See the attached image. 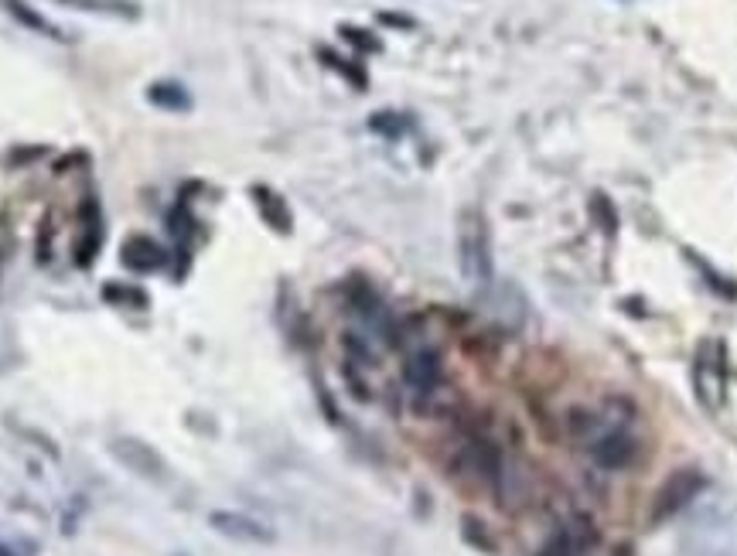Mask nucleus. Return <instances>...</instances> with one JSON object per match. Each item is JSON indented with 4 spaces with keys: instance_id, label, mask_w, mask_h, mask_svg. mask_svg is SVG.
Returning a JSON list of instances; mask_svg holds the SVG:
<instances>
[{
    "instance_id": "obj_1",
    "label": "nucleus",
    "mask_w": 737,
    "mask_h": 556,
    "mask_svg": "<svg viewBox=\"0 0 737 556\" xmlns=\"http://www.w3.org/2000/svg\"><path fill=\"white\" fill-rule=\"evenodd\" d=\"M458 260L465 280H471V284H488V277H492V256H488V232L478 212L465 215V226H461V239H458Z\"/></svg>"
},
{
    "instance_id": "obj_2",
    "label": "nucleus",
    "mask_w": 737,
    "mask_h": 556,
    "mask_svg": "<svg viewBox=\"0 0 737 556\" xmlns=\"http://www.w3.org/2000/svg\"><path fill=\"white\" fill-rule=\"evenodd\" d=\"M110 454L123 464V468H130L140 478L161 481L168 475V464H164L161 454H157L151 444L137 441V437H117V441H110Z\"/></svg>"
},
{
    "instance_id": "obj_3",
    "label": "nucleus",
    "mask_w": 737,
    "mask_h": 556,
    "mask_svg": "<svg viewBox=\"0 0 737 556\" xmlns=\"http://www.w3.org/2000/svg\"><path fill=\"white\" fill-rule=\"evenodd\" d=\"M700 488H703V475H700V471H693V468L676 471V475L659 488L656 509H652V519H669V516H676V512H683L686 505H690L700 495Z\"/></svg>"
},
{
    "instance_id": "obj_4",
    "label": "nucleus",
    "mask_w": 737,
    "mask_h": 556,
    "mask_svg": "<svg viewBox=\"0 0 737 556\" xmlns=\"http://www.w3.org/2000/svg\"><path fill=\"white\" fill-rule=\"evenodd\" d=\"M591 458L598 461V468L618 471L635 458V437H628L625 430H598L591 437Z\"/></svg>"
},
{
    "instance_id": "obj_5",
    "label": "nucleus",
    "mask_w": 737,
    "mask_h": 556,
    "mask_svg": "<svg viewBox=\"0 0 737 556\" xmlns=\"http://www.w3.org/2000/svg\"><path fill=\"white\" fill-rule=\"evenodd\" d=\"M441 372H444V362H441V352H434V348H420V352H413L407 365H403V379H407V386L417 396L434 393L437 383H441Z\"/></svg>"
},
{
    "instance_id": "obj_6",
    "label": "nucleus",
    "mask_w": 737,
    "mask_h": 556,
    "mask_svg": "<svg viewBox=\"0 0 737 556\" xmlns=\"http://www.w3.org/2000/svg\"><path fill=\"white\" fill-rule=\"evenodd\" d=\"M209 526L215 529V533H222L229 539H239V543H260V546L273 543V529L263 526L260 519L239 516V512H212Z\"/></svg>"
},
{
    "instance_id": "obj_7",
    "label": "nucleus",
    "mask_w": 737,
    "mask_h": 556,
    "mask_svg": "<svg viewBox=\"0 0 737 556\" xmlns=\"http://www.w3.org/2000/svg\"><path fill=\"white\" fill-rule=\"evenodd\" d=\"M123 263L137 273H154L157 267H164V250L151 236H130L123 243Z\"/></svg>"
},
{
    "instance_id": "obj_8",
    "label": "nucleus",
    "mask_w": 737,
    "mask_h": 556,
    "mask_svg": "<svg viewBox=\"0 0 737 556\" xmlns=\"http://www.w3.org/2000/svg\"><path fill=\"white\" fill-rule=\"evenodd\" d=\"M103 243V226H99V209H96V198H86L82 202V243H79V267H89L93 256Z\"/></svg>"
},
{
    "instance_id": "obj_9",
    "label": "nucleus",
    "mask_w": 737,
    "mask_h": 556,
    "mask_svg": "<svg viewBox=\"0 0 737 556\" xmlns=\"http://www.w3.org/2000/svg\"><path fill=\"white\" fill-rule=\"evenodd\" d=\"M55 4L76 7V11H89V14H113V18H123V21L140 18L137 0H55Z\"/></svg>"
},
{
    "instance_id": "obj_10",
    "label": "nucleus",
    "mask_w": 737,
    "mask_h": 556,
    "mask_svg": "<svg viewBox=\"0 0 737 556\" xmlns=\"http://www.w3.org/2000/svg\"><path fill=\"white\" fill-rule=\"evenodd\" d=\"M0 4H4V11L11 14L14 21H21L24 28H31V31H38V35H45V38H55V41H65V35L59 28H55L52 21L48 18H41V14L35 11V7L28 4V0H0Z\"/></svg>"
},
{
    "instance_id": "obj_11",
    "label": "nucleus",
    "mask_w": 737,
    "mask_h": 556,
    "mask_svg": "<svg viewBox=\"0 0 737 556\" xmlns=\"http://www.w3.org/2000/svg\"><path fill=\"white\" fill-rule=\"evenodd\" d=\"M147 99H151L154 106H161V110H175V113L192 110V96H188V89L181 86V82H154V86L147 89Z\"/></svg>"
},
{
    "instance_id": "obj_12",
    "label": "nucleus",
    "mask_w": 737,
    "mask_h": 556,
    "mask_svg": "<svg viewBox=\"0 0 737 556\" xmlns=\"http://www.w3.org/2000/svg\"><path fill=\"white\" fill-rule=\"evenodd\" d=\"M253 195H256V205H260V212L267 215V222H270L273 229H280V232L291 229V212H287V205L280 202V195L267 192V188H253Z\"/></svg>"
},
{
    "instance_id": "obj_13",
    "label": "nucleus",
    "mask_w": 737,
    "mask_h": 556,
    "mask_svg": "<svg viewBox=\"0 0 737 556\" xmlns=\"http://www.w3.org/2000/svg\"><path fill=\"white\" fill-rule=\"evenodd\" d=\"M318 58H321V62H325V65H328V69H335V72H342V76H345V79H349V82H355V86H359V89H366V72H362V69H359V65H349V62H345V58H342V55H335V52H328V48H318Z\"/></svg>"
},
{
    "instance_id": "obj_14",
    "label": "nucleus",
    "mask_w": 737,
    "mask_h": 556,
    "mask_svg": "<svg viewBox=\"0 0 737 556\" xmlns=\"http://www.w3.org/2000/svg\"><path fill=\"white\" fill-rule=\"evenodd\" d=\"M338 35L349 41L352 48H359V52H366V55L383 52V41H379V38L372 35V31H366V28H352V24H342V28H338Z\"/></svg>"
},
{
    "instance_id": "obj_15",
    "label": "nucleus",
    "mask_w": 737,
    "mask_h": 556,
    "mask_svg": "<svg viewBox=\"0 0 737 556\" xmlns=\"http://www.w3.org/2000/svg\"><path fill=\"white\" fill-rule=\"evenodd\" d=\"M369 127H372V130H379V134H386V137H400L407 123L400 120V113H372Z\"/></svg>"
},
{
    "instance_id": "obj_16",
    "label": "nucleus",
    "mask_w": 737,
    "mask_h": 556,
    "mask_svg": "<svg viewBox=\"0 0 737 556\" xmlns=\"http://www.w3.org/2000/svg\"><path fill=\"white\" fill-rule=\"evenodd\" d=\"M103 297H110V301H117V304H130L134 301L137 307H147V294L144 290H137V287H117V284H110L103 290Z\"/></svg>"
},
{
    "instance_id": "obj_17",
    "label": "nucleus",
    "mask_w": 737,
    "mask_h": 556,
    "mask_svg": "<svg viewBox=\"0 0 737 556\" xmlns=\"http://www.w3.org/2000/svg\"><path fill=\"white\" fill-rule=\"evenodd\" d=\"M591 209H594V215H598V219H601V229H608V232H615V229H618V215H615V205H611V202H608V198H604V195H594Z\"/></svg>"
},
{
    "instance_id": "obj_18",
    "label": "nucleus",
    "mask_w": 737,
    "mask_h": 556,
    "mask_svg": "<svg viewBox=\"0 0 737 556\" xmlns=\"http://www.w3.org/2000/svg\"><path fill=\"white\" fill-rule=\"evenodd\" d=\"M379 21L393 24V28H413V21L410 18H400V14H379Z\"/></svg>"
},
{
    "instance_id": "obj_19",
    "label": "nucleus",
    "mask_w": 737,
    "mask_h": 556,
    "mask_svg": "<svg viewBox=\"0 0 737 556\" xmlns=\"http://www.w3.org/2000/svg\"><path fill=\"white\" fill-rule=\"evenodd\" d=\"M0 556H18V553H14L11 546H4V543H0Z\"/></svg>"
}]
</instances>
